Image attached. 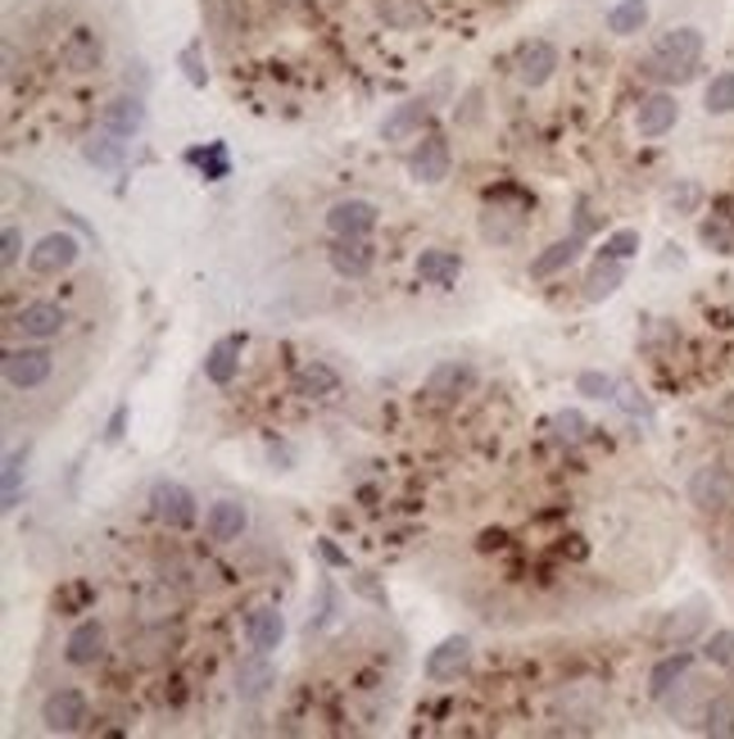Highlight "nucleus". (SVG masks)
Listing matches in <instances>:
<instances>
[{"instance_id": "33", "label": "nucleus", "mask_w": 734, "mask_h": 739, "mask_svg": "<svg viewBox=\"0 0 734 739\" xmlns=\"http://www.w3.org/2000/svg\"><path fill=\"white\" fill-rule=\"evenodd\" d=\"M82 155L95 164V168H105V173H118L123 168V136H114V132H101V136H91L86 145H82Z\"/></svg>"}, {"instance_id": "6", "label": "nucleus", "mask_w": 734, "mask_h": 739, "mask_svg": "<svg viewBox=\"0 0 734 739\" xmlns=\"http://www.w3.org/2000/svg\"><path fill=\"white\" fill-rule=\"evenodd\" d=\"M151 509L168 526H190L195 522V495H190L182 481H173V476H159L151 485Z\"/></svg>"}, {"instance_id": "4", "label": "nucleus", "mask_w": 734, "mask_h": 739, "mask_svg": "<svg viewBox=\"0 0 734 739\" xmlns=\"http://www.w3.org/2000/svg\"><path fill=\"white\" fill-rule=\"evenodd\" d=\"M449 168H454L449 141L440 136V132H426V136L413 145V155H409V173H413V182H422V186H440V182L449 177Z\"/></svg>"}, {"instance_id": "38", "label": "nucleus", "mask_w": 734, "mask_h": 739, "mask_svg": "<svg viewBox=\"0 0 734 739\" xmlns=\"http://www.w3.org/2000/svg\"><path fill=\"white\" fill-rule=\"evenodd\" d=\"M617 381L608 377V372H580L576 377V396H585V400H617Z\"/></svg>"}, {"instance_id": "8", "label": "nucleus", "mask_w": 734, "mask_h": 739, "mask_svg": "<svg viewBox=\"0 0 734 739\" xmlns=\"http://www.w3.org/2000/svg\"><path fill=\"white\" fill-rule=\"evenodd\" d=\"M517 82L521 86H545L554 73H558V45L554 41H545V37H535V41H526L521 51H517Z\"/></svg>"}, {"instance_id": "45", "label": "nucleus", "mask_w": 734, "mask_h": 739, "mask_svg": "<svg viewBox=\"0 0 734 739\" xmlns=\"http://www.w3.org/2000/svg\"><path fill=\"white\" fill-rule=\"evenodd\" d=\"M617 400L626 404V413H630V418H644V422H653V409H649V400L640 396V390H630V386H621V390H617Z\"/></svg>"}, {"instance_id": "36", "label": "nucleus", "mask_w": 734, "mask_h": 739, "mask_svg": "<svg viewBox=\"0 0 734 739\" xmlns=\"http://www.w3.org/2000/svg\"><path fill=\"white\" fill-rule=\"evenodd\" d=\"M703 730L707 735H734V695H712L703 708Z\"/></svg>"}, {"instance_id": "16", "label": "nucleus", "mask_w": 734, "mask_h": 739, "mask_svg": "<svg viewBox=\"0 0 734 739\" xmlns=\"http://www.w3.org/2000/svg\"><path fill=\"white\" fill-rule=\"evenodd\" d=\"M101 658H105V626L95 622V617H86L64 639V663L69 667H91V663H101Z\"/></svg>"}, {"instance_id": "12", "label": "nucleus", "mask_w": 734, "mask_h": 739, "mask_svg": "<svg viewBox=\"0 0 734 739\" xmlns=\"http://www.w3.org/2000/svg\"><path fill=\"white\" fill-rule=\"evenodd\" d=\"M60 64H64L69 73H95V69L105 64V41H101V32L73 28V32L64 37V45H60Z\"/></svg>"}, {"instance_id": "37", "label": "nucleus", "mask_w": 734, "mask_h": 739, "mask_svg": "<svg viewBox=\"0 0 734 739\" xmlns=\"http://www.w3.org/2000/svg\"><path fill=\"white\" fill-rule=\"evenodd\" d=\"M634 255H640V232H634V227H621V232H612L608 240H603V250H599V259H634Z\"/></svg>"}, {"instance_id": "32", "label": "nucleus", "mask_w": 734, "mask_h": 739, "mask_svg": "<svg viewBox=\"0 0 734 739\" xmlns=\"http://www.w3.org/2000/svg\"><path fill=\"white\" fill-rule=\"evenodd\" d=\"M703 622H707V613H699V604H694V608H680V613L666 617L662 639H666V645H675V649H684V645H690V639L703 630Z\"/></svg>"}, {"instance_id": "46", "label": "nucleus", "mask_w": 734, "mask_h": 739, "mask_svg": "<svg viewBox=\"0 0 734 739\" xmlns=\"http://www.w3.org/2000/svg\"><path fill=\"white\" fill-rule=\"evenodd\" d=\"M703 245H712V250H730V245H734V236H730V227L725 223H703Z\"/></svg>"}, {"instance_id": "11", "label": "nucleus", "mask_w": 734, "mask_h": 739, "mask_svg": "<svg viewBox=\"0 0 734 739\" xmlns=\"http://www.w3.org/2000/svg\"><path fill=\"white\" fill-rule=\"evenodd\" d=\"M381 223V209L372 201H335L327 209V232L331 236H372Z\"/></svg>"}, {"instance_id": "44", "label": "nucleus", "mask_w": 734, "mask_h": 739, "mask_svg": "<svg viewBox=\"0 0 734 739\" xmlns=\"http://www.w3.org/2000/svg\"><path fill=\"white\" fill-rule=\"evenodd\" d=\"M699 201H703V191H699L694 182H684V186H675V191H671V209H675V214H694V209H699Z\"/></svg>"}, {"instance_id": "5", "label": "nucleus", "mask_w": 734, "mask_h": 739, "mask_svg": "<svg viewBox=\"0 0 734 739\" xmlns=\"http://www.w3.org/2000/svg\"><path fill=\"white\" fill-rule=\"evenodd\" d=\"M41 721H45V730H55V735L82 730V721H86V695H82V689H73V685L51 689L45 704H41Z\"/></svg>"}, {"instance_id": "15", "label": "nucleus", "mask_w": 734, "mask_h": 739, "mask_svg": "<svg viewBox=\"0 0 734 739\" xmlns=\"http://www.w3.org/2000/svg\"><path fill=\"white\" fill-rule=\"evenodd\" d=\"M327 259H331V268H335L340 277L359 281V277H368V273H372L376 250L368 245V236H335V245L327 250Z\"/></svg>"}, {"instance_id": "2", "label": "nucleus", "mask_w": 734, "mask_h": 739, "mask_svg": "<svg viewBox=\"0 0 734 739\" xmlns=\"http://www.w3.org/2000/svg\"><path fill=\"white\" fill-rule=\"evenodd\" d=\"M684 495H690V504L699 513H725L734 504V472L725 463H703V468H694Z\"/></svg>"}, {"instance_id": "19", "label": "nucleus", "mask_w": 734, "mask_h": 739, "mask_svg": "<svg viewBox=\"0 0 734 739\" xmlns=\"http://www.w3.org/2000/svg\"><path fill=\"white\" fill-rule=\"evenodd\" d=\"M101 127L114 132V136H123V141H132V136L145 127V105H141V95H114V101L105 105V114H101Z\"/></svg>"}, {"instance_id": "42", "label": "nucleus", "mask_w": 734, "mask_h": 739, "mask_svg": "<svg viewBox=\"0 0 734 739\" xmlns=\"http://www.w3.org/2000/svg\"><path fill=\"white\" fill-rule=\"evenodd\" d=\"M182 69H186L190 86H209V69L200 64V45H186V51H182Z\"/></svg>"}, {"instance_id": "50", "label": "nucleus", "mask_w": 734, "mask_h": 739, "mask_svg": "<svg viewBox=\"0 0 734 739\" xmlns=\"http://www.w3.org/2000/svg\"><path fill=\"white\" fill-rule=\"evenodd\" d=\"M286 6H296V0H286Z\"/></svg>"}, {"instance_id": "34", "label": "nucleus", "mask_w": 734, "mask_h": 739, "mask_svg": "<svg viewBox=\"0 0 734 739\" xmlns=\"http://www.w3.org/2000/svg\"><path fill=\"white\" fill-rule=\"evenodd\" d=\"M703 110H707L712 119L734 114V69H721V73L703 86Z\"/></svg>"}, {"instance_id": "9", "label": "nucleus", "mask_w": 734, "mask_h": 739, "mask_svg": "<svg viewBox=\"0 0 734 739\" xmlns=\"http://www.w3.org/2000/svg\"><path fill=\"white\" fill-rule=\"evenodd\" d=\"M73 259H77V240L69 232H51V236L37 240V250L28 255V268L37 277H60V273L73 268Z\"/></svg>"}, {"instance_id": "31", "label": "nucleus", "mask_w": 734, "mask_h": 739, "mask_svg": "<svg viewBox=\"0 0 734 739\" xmlns=\"http://www.w3.org/2000/svg\"><path fill=\"white\" fill-rule=\"evenodd\" d=\"M376 19H381L385 28L409 32V28H422L426 6H422V0H376Z\"/></svg>"}, {"instance_id": "26", "label": "nucleus", "mask_w": 734, "mask_h": 739, "mask_svg": "<svg viewBox=\"0 0 734 739\" xmlns=\"http://www.w3.org/2000/svg\"><path fill=\"white\" fill-rule=\"evenodd\" d=\"M576 255H580V236H562V240L545 245V250L530 259V277H535V281H545V277H554V273L571 268V264H576Z\"/></svg>"}, {"instance_id": "41", "label": "nucleus", "mask_w": 734, "mask_h": 739, "mask_svg": "<svg viewBox=\"0 0 734 739\" xmlns=\"http://www.w3.org/2000/svg\"><path fill=\"white\" fill-rule=\"evenodd\" d=\"M585 431H590V422H585V413H580V409H562V413H554V435H558V440H567V445L585 440Z\"/></svg>"}, {"instance_id": "24", "label": "nucleus", "mask_w": 734, "mask_h": 739, "mask_svg": "<svg viewBox=\"0 0 734 739\" xmlns=\"http://www.w3.org/2000/svg\"><path fill=\"white\" fill-rule=\"evenodd\" d=\"M200 19L218 41H231L245 28V6L240 0H200Z\"/></svg>"}, {"instance_id": "43", "label": "nucleus", "mask_w": 734, "mask_h": 739, "mask_svg": "<svg viewBox=\"0 0 734 739\" xmlns=\"http://www.w3.org/2000/svg\"><path fill=\"white\" fill-rule=\"evenodd\" d=\"M19 255H23V232L10 223V227H6V236H0V264L14 268V264H19Z\"/></svg>"}, {"instance_id": "49", "label": "nucleus", "mask_w": 734, "mask_h": 739, "mask_svg": "<svg viewBox=\"0 0 734 739\" xmlns=\"http://www.w3.org/2000/svg\"><path fill=\"white\" fill-rule=\"evenodd\" d=\"M123 427H127V409H114V418H110V431H105V435H110V440H118V435H123Z\"/></svg>"}, {"instance_id": "20", "label": "nucleus", "mask_w": 734, "mask_h": 739, "mask_svg": "<svg viewBox=\"0 0 734 739\" xmlns=\"http://www.w3.org/2000/svg\"><path fill=\"white\" fill-rule=\"evenodd\" d=\"M240 350H245V340L240 336H223L209 345V355H205V377L214 386H231L236 372H240Z\"/></svg>"}, {"instance_id": "39", "label": "nucleus", "mask_w": 734, "mask_h": 739, "mask_svg": "<svg viewBox=\"0 0 734 739\" xmlns=\"http://www.w3.org/2000/svg\"><path fill=\"white\" fill-rule=\"evenodd\" d=\"M28 476V445L6 459V509H19V485Z\"/></svg>"}, {"instance_id": "30", "label": "nucleus", "mask_w": 734, "mask_h": 739, "mask_svg": "<svg viewBox=\"0 0 734 739\" xmlns=\"http://www.w3.org/2000/svg\"><path fill=\"white\" fill-rule=\"evenodd\" d=\"M626 286V264L621 259H599L590 268V277H585V300H608V295H617Z\"/></svg>"}, {"instance_id": "7", "label": "nucleus", "mask_w": 734, "mask_h": 739, "mask_svg": "<svg viewBox=\"0 0 734 739\" xmlns=\"http://www.w3.org/2000/svg\"><path fill=\"white\" fill-rule=\"evenodd\" d=\"M675 123H680V101L671 91H649L640 101V110H634V132H640L644 141L666 136Z\"/></svg>"}, {"instance_id": "10", "label": "nucleus", "mask_w": 734, "mask_h": 739, "mask_svg": "<svg viewBox=\"0 0 734 739\" xmlns=\"http://www.w3.org/2000/svg\"><path fill=\"white\" fill-rule=\"evenodd\" d=\"M467 667H472V639L467 635H449V639H440V645L426 654V676L431 680H458V676H467Z\"/></svg>"}, {"instance_id": "25", "label": "nucleus", "mask_w": 734, "mask_h": 739, "mask_svg": "<svg viewBox=\"0 0 734 739\" xmlns=\"http://www.w3.org/2000/svg\"><path fill=\"white\" fill-rule=\"evenodd\" d=\"M426 101H404V105H395L385 114V123H381V136L385 141H413V136H422V123H426Z\"/></svg>"}, {"instance_id": "14", "label": "nucleus", "mask_w": 734, "mask_h": 739, "mask_svg": "<svg viewBox=\"0 0 734 739\" xmlns=\"http://www.w3.org/2000/svg\"><path fill=\"white\" fill-rule=\"evenodd\" d=\"M64 322H69V314H64V305H55V300H32V305H23V309L14 314V327H19L28 340H55V336L64 331Z\"/></svg>"}, {"instance_id": "23", "label": "nucleus", "mask_w": 734, "mask_h": 739, "mask_svg": "<svg viewBox=\"0 0 734 739\" xmlns=\"http://www.w3.org/2000/svg\"><path fill=\"white\" fill-rule=\"evenodd\" d=\"M272 680H277V671H272L268 654H255V658H245L240 671H236V695L245 704H255V699H263L268 689H272Z\"/></svg>"}, {"instance_id": "28", "label": "nucleus", "mask_w": 734, "mask_h": 739, "mask_svg": "<svg viewBox=\"0 0 734 739\" xmlns=\"http://www.w3.org/2000/svg\"><path fill=\"white\" fill-rule=\"evenodd\" d=\"M653 19V6L649 0H617V6L608 10V32L612 37H634V32H644Z\"/></svg>"}, {"instance_id": "22", "label": "nucleus", "mask_w": 734, "mask_h": 739, "mask_svg": "<svg viewBox=\"0 0 734 739\" xmlns=\"http://www.w3.org/2000/svg\"><path fill=\"white\" fill-rule=\"evenodd\" d=\"M690 667H694V654H690V649H675V654L658 658V667L649 671V695L662 704V699L671 695V689H675L684 676H690Z\"/></svg>"}, {"instance_id": "13", "label": "nucleus", "mask_w": 734, "mask_h": 739, "mask_svg": "<svg viewBox=\"0 0 734 739\" xmlns=\"http://www.w3.org/2000/svg\"><path fill=\"white\" fill-rule=\"evenodd\" d=\"M476 386V368L467 359H445L426 372V396L431 400H458Z\"/></svg>"}, {"instance_id": "18", "label": "nucleus", "mask_w": 734, "mask_h": 739, "mask_svg": "<svg viewBox=\"0 0 734 739\" xmlns=\"http://www.w3.org/2000/svg\"><path fill=\"white\" fill-rule=\"evenodd\" d=\"M521 227H526V218L517 209H508V205H485L480 218H476V232L489 245H513L521 236Z\"/></svg>"}, {"instance_id": "21", "label": "nucleus", "mask_w": 734, "mask_h": 739, "mask_svg": "<svg viewBox=\"0 0 734 739\" xmlns=\"http://www.w3.org/2000/svg\"><path fill=\"white\" fill-rule=\"evenodd\" d=\"M245 635H250V649L255 654H272V649H281L286 622H281V613L272 604H263V608H255L250 617H245Z\"/></svg>"}, {"instance_id": "17", "label": "nucleus", "mask_w": 734, "mask_h": 739, "mask_svg": "<svg viewBox=\"0 0 734 739\" xmlns=\"http://www.w3.org/2000/svg\"><path fill=\"white\" fill-rule=\"evenodd\" d=\"M245 526H250V513H245L240 500H214L209 513H205V531H209V540H218V545H231V540H240Z\"/></svg>"}, {"instance_id": "29", "label": "nucleus", "mask_w": 734, "mask_h": 739, "mask_svg": "<svg viewBox=\"0 0 734 739\" xmlns=\"http://www.w3.org/2000/svg\"><path fill=\"white\" fill-rule=\"evenodd\" d=\"M335 390H340V377H335L331 363H304L296 372V396L300 400H327V396H335Z\"/></svg>"}, {"instance_id": "48", "label": "nucleus", "mask_w": 734, "mask_h": 739, "mask_svg": "<svg viewBox=\"0 0 734 739\" xmlns=\"http://www.w3.org/2000/svg\"><path fill=\"white\" fill-rule=\"evenodd\" d=\"M318 550H322V558H327V563H335V567H350V558H345V554H340V550L331 545V540H322V545H318Z\"/></svg>"}, {"instance_id": "27", "label": "nucleus", "mask_w": 734, "mask_h": 739, "mask_svg": "<svg viewBox=\"0 0 734 739\" xmlns=\"http://www.w3.org/2000/svg\"><path fill=\"white\" fill-rule=\"evenodd\" d=\"M458 273H463V259L454 255V250H422L417 255V277L426 281V286H454L458 281Z\"/></svg>"}, {"instance_id": "40", "label": "nucleus", "mask_w": 734, "mask_h": 739, "mask_svg": "<svg viewBox=\"0 0 734 739\" xmlns=\"http://www.w3.org/2000/svg\"><path fill=\"white\" fill-rule=\"evenodd\" d=\"M703 658H707L712 667H730V663H734V630H712V635L703 639Z\"/></svg>"}, {"instance_id": "1", "label": "nucleus", "mask_w": 734, "mask_h": 739, "mask_svg": "<svg viewBox=\"0 0 734 739\" xmlns=\"http://www.w3.org/2000/svg\"><path fill=\"white\" fill-rule=\"evenodd\" d=\"M703 32L694 23H680V28H666L658 41H653V55H649V73L662 78V82H684L694 78L699 60H703Z\"/></svg>"}, {"instance_id": "35", "label": "nucleus", "mask_w": 734, "mask_h": 739, "mask_svg": "<svg viewBox=\"0 0 734 739\" xmlns=\"http://www.w3.org/2000/svg\"><path fill=\"white\" fill-rule=\"evenodd\" d=\"M703 699H707V689H703V680H694V676H684V680H680V685L671 689V695H666L662 704H666V712H671V717H690V712H694V708H699Z\"/></svg>"}, {"instance_id": "3", "label": "nucleus", "mask_w": 734, "mask_h": 739, "mask_svg": "<svg viewBox=\"0 0 734 739\" xmlns=\"http://www.w3.org/2000/svg\"><path fill=\"white\" fill-rule=\"evenodd\" d=\"M55 372V355L45 345H23V350L6 355V386L10 390H37Z\"/></svg>"}, {"instance_id": "47", "label": "nucleus", "mask_w": 734, "mask_h": 739, "mask_svg": "<svg viewBox=\"0 0 734 739\" xmlns=\"http://www.w3.org/2000/svg\"><path fill=\"white\" fill-rule=\"evenodd\" d=\"M707 413H712V422H725V427H734V390H730V396H721V400H716Z\"/></svg>"}]
</instances>
